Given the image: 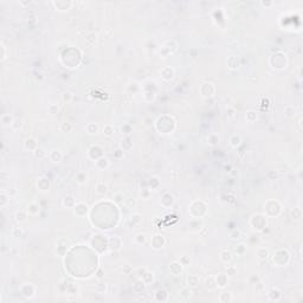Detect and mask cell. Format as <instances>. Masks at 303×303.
Listing matches in <instances>:
<instances>
[{
    "label": "cell",
    "mask_w": 303,
    "mask_h": 303,
    "mask_svg": "<svg viewBox=\"0 0 303 303\" xmlns=\"http://www.w3.org/2000/svg\"><path fill=\"white\" fill-rule=\"evenodd\" d=\"M165 244H166L165 237L161 236V234H155L152 239V245H153L154 249H161V247H163Z\"/></svg>",
    "instance_id": "6da1fadb"
},
{
    "label": "cell",
    "mask_w": 303,
    "mask_h": 303,
    "mask_svg": "<svg viewBox=\"0 0 303 303\" xmlns=\"http://www.w3.org/2000/svg\"><path fill=\"white\" fill-rule=\"evenodd\" d=\"M73 208H75V214H77V215H79V217L84 215V214L88 212V206H86L84 202H78V204H76Z\"/></svg>",
    "instance_id": "7a4b0ae2"
},
{
    "label": "cell",
    "mask_w": 303,
    "mask_h": 303,
    "mask_svg": "<svg viewBox=\"0 0 303 303\" xmlns=\"http://www.w3.org/2000/svg\"><path fill=\"white\" fill-rule=\"evenodd\" d=\"M169 270L174 276H178L182 272V264L180 262H173L169 266Z\"/></svg>",
    "instance_id": "3957f363"
},
{
    "label": "cell",
    "mask_w": 303,
    "mask_h": 303,
    "mask_svg": "<svg viewBox=\"0 0 303 303\" xmlns=\"http://www.w3.org/2000/svg\"><path fill=\"white\" fill-rule=\"evenodd\" d=\"M50 160L51 161H53V162H59L60 160H62V157H63V154L60 153V150H52L51 153H50Z\"/></svg>",
    "instance_id": "277c9868"
},
{
    "label": "cell",
    "mask_w": 303,
    "mask_h": 303,
    "mask_svg": "<svg viewBox=\"0 0 303 303\" xmlns=\"http://www.w3.org/2000/svg\"><path fill=\"white\" fill-rule=\"evenodd\" d=\"M220 259L224 263H230L232 260V253L227 250H224V251L220 252Z\"/></svg>",
    "instance_id": "5b68a950"
},
{
    "label": "cell",
    "mask_w": 303,
    "mask_h": 303,
    "mask_svg": "<svg viewBox=\"0 0 303 303\" xmlns=\"http://www.w3.org/2000/svg\"><path fill=\"white\" fill-rule=\"evenodd\" d=\"M226 284H227V275H225V273H219L218 277H217V285L220 286V288H223V286H225Z\"/></svg>",
    "instance_id": "8992f818"
},
{
    "label": "cell",
    "mask_w": 303,
    "mask_h": 303,
    "mask_svg": "<svg viewBox=\"0 0 303 303\" xmlns=\"http://www.w3.org/2000/svg\"><path fill=\"white\" fill-rule=\"evenodd\" d=\"M199 282H200V279H199V277L195 276V275H191V276L187 278L188 286H192V288H195V286L199 284Z\"/></svg>",
    "instance_id": "52a82bcc"
},
{
    "label": "cell",
    "mask_w": 303,
    "mask_h": 303,
    "mask_svg": "<svg viewBox=\"0 0 303 303\" xmlns=\"http://www.w3.org/2000/svg\"><path fill=\"white\" fill-rule=\"evenodd\" d=\"M38 212H39V206H38V204L32 202V204L28 205V207H27V213H28V214L36 215V214H38Z\"/></svg>",
    "instance_id": "ba28073f"
},
{
    "label": "cell",
    "mask_w": 303,
    "mask_h": 303,
    "mask_svg": "<svg viewBox=\"0 0 303 303\" xmlns=\"http://www.w3.org/2000/svg\"><path fill=\"white\" fill-rule=\"evenodd\" d=\"M161 73H162V77H163L166 80H169V79L173 77L174 71H173V69H170V67H165V69L161 71Z\"/></svg>",
    "instance_id": "9c48e42d"
},
{
    "label": "cell",
    "mask_w": 303,
    "mask_h": 303,
    "mask_svg": "<svg viewBox=\"0 0 303 303\" xmlns=\"http://www.w3.org/2000/svg\"><path fill=\"white\" fill-rule=\"evenodd\" d=\"M26 218H27V213L24 212V211H18L15 213V220L18 223H22V221H26Z\"/></svg>",
    "instance_id": "30bf717a"
},
{
    "label": "cell",
    "mask_w": 303,
    "mask_h": 303,
    "mask_svg": "<svg viewBox=\"0 0 303 303\" xmlns=\"http://www.w3.org/2000/svg\"><path fill=\"white\" fill-rule=\"evenodd\" d=\"M267 256H269V252H267V250L266 249H259L258 251H257V257H258V259H260V260H265L266 258H267Z\"/></svg>",
    "instance_id": "8fae6325"
},
{
    "label": "cell",
    "mask_w": 303,
    "mask_h": 303,
    "mask_svg": "<svg viewBox=\"0 0 303 303\" xmlns=\"http://www.w3.org/2000/svg\"><path fill=\"white\" fill-rule=\"evenodd\" d=\"M241 140H240V136L239 135H232L231 138H230V143L232 147H238L240 144Z\"/></svg>",
    "instance_id": "7c38bea8"
},
{
    "label": "cell",
    "mask_w": 303,
    "mask_h": 303,
    "mask_svg": "<svg viewBox=\"0 0 303 303\" xmlns=\"http://www.w3.org/2000/svg\"><path fill=\"white\" fill-rule=\"evenodd\" d=\"M26 148L31 149V150H36L38 147H37V142L34 138H27L26 140Z\"/></svg>",
    "instance_id": "4fadbf2b"
},
{
    "label": "cell",
    "mask_w": 303,
    "mask_h": 303,
    "mask_svg": "<svg viewBox=\"0 0 303 303\" xmlns=\"http://www.w3.org/2000/svg\"><path fill=\"white\" fill-rule=\"evenodd\" d=\"M85 129H86V131H88L89 134H96V133L98 131V125L95 124V123H89V124L85 127Z\"/></svg>",
    "instance_id": "5bb4252c"
},
{
    "label": "cell",
    "mask_w": 303,
    "mask_h": 303,
    "mask_svg": "<svg viewBox=\"0 0 303 303\" xmlns=\"http://www.w3.org/2000/svg\"><path fill=\"white\" fill-rule=\"evenodd\" d=\"M107 191H108V186L103 182L98 183L97 187H96V193L97 194H104V193H107Z\"/></svg>",
    "instance_id": "9a60e30c"
},
{
    "label": "cell",
    "mask_w": 303,
    "mask_h": 303,
    "mask_svg": "<svg viewBox=\"0 0 303 303\" xmlns=\"http://www.w3.org/2000/svg\"><path fill=\"white\" fill-rule=\"evenodd\" d=\"M114 131H115V129H114V127H112L111 124H107V125H104V128H103V134L107 135V136L114 135Z\"/></svg>",
    "instance_id": "2e32d148"
},
{
    "label": "cell",
    "mask_w": 303,
    "mask_h": 303,
    "mask_svg": "<svg viewBox=\"0 0 303 303\" xmlns=\"http://www.w3.org/2000/svg\"><path fill=\"white\" fill-rule=\"evenodd\" d=\"M291 215H292V219H295V220H299V219L302 218V212H301V208H298V207L294 208V209L291 211Z\"/></svg>",
    "instance_id": "e0dca14e"
},
{
    "label": "cell",
    "mask_w": 303,
    "mask_h": 303,
    "mask_svg": "<svg viewBox=\"0 0 303 303\" xmlns=\"http://www.w3.org/2000/svg\"><path fill=\"white\" fill-rule=\"evenodd\" d=\"M60 130L64 133H70L72 130V124L70 122H63L60 125Z\"/></svg>",
    "instance_id": "ac0fdd59"
},
{
    "label": "cell",
    "mask_w": 303,
    "mask_h": 303,
    "mask_svg": "<svg viewBox=\"0 0 303 303\" xmlns=\"http://www.w3.org/2000/svg\"><path fill=\"white\" fill-rule=\"evenodd\" d=\"M77 182L78 183H80V185H83V183H85L86 182V179H88V175L85 174V173H83V172H80V173H78L77 174Z\"/></svg>",
    "instance_id": "d6986e66"
},
{
    "label": "cell",
    "mask_w": 303,
    "mask_h": 303,
    "mask_svg": "<svg viewBox=\"0 0 303 303\" xmlns=\"http://www.w3.org/2000/svg\"><path fill=\"white\" fill-rule=\"evenodd\" d=\"M234 251H236L237 254L243 256V254L246 252V246H245V244H239V245H237V247L234 249Z\"/></svg>",
    "instance_id": "ffe728a7"
},
{
    "label": "cell",
    "mask_w": 303,
    "mask_h": 303,
    "mask_svg": "<svg viewBox=\"0 0 303 303\" xmlns=\"http://www.w3.org/2000/svg\"><path fill=\"white\" fill-rule=\"evenodd\" d=\"M146 240H147V236L144 234V233H140V234H137L136 237H135V241L137 243V244H144L146 243Z\"/></svg>",
    "instance_id": "44dd1931"
},
{
    "label": "cell",
    "mask_w": 303,
    "mask_h": 303,
    "mask_svg": "<svg viewBox=\"0 0 303 303\" xmlns=\"http://www.w3.org/2000/svg\"><path fill=\"white\" fill-rule=\"evenodd\" d=\"M231 299H232V296H231L230 292H223L219 296V301L220 302H227V301H231Z\"/></svg>",
    "instance_id": "7402d4cb"
},
{
    "label": "cell",
    "mask_w": 303,
    "mask_h": 303,
    "mask_svg": "<svg viewBox=\"0 0 303 303\" xmlns=\"http://www.w3.org/2000/svg\"><path fill=\"white\" fill-rule=\"evenodd\" d=\"M245 118L249 121V122H253L256 118H257V114L254 112V111H247L246 112V115H245Z\"/></svg>",
    "instance_id": "603a6c76"
},
{
    "label": "cell",
    "mask_w": 303,
    "mask_h": 303,
    "mask_svg": "<svg viewBox=\"0 0 303 303\" xmlns=\"http://www.w3.org/2000/svg\"><path fill=\"white\" fill-rule=\"evenodd\" d=\"M179 294H180V296H181V297L189 298V297L192 296V290H191V289H188V288H185V289H182Z\"/></svg>",
    "instance_id": "cb8c5ba5"
},
{
    "label": "cell",
    "mask_w": 303,
    "mask_h": 303,
    "mask_svg": "<svg viewBox=\"0 0 303 303\" xmlns=\"http://www.w3.org/2000/svg\"><path fill=\"white\" fill-rule=\"evenodd\" d=\"M72 97H73V95H72L70 91H64L63 95H62V99H63L64 102H70V101L72 99Z\"/></svg>",
    "instance_id": "d4e9b609"
},
{
    "label": "cell",
    "mask_w": 303,
    "mask_h": 303,
    "mask_svg": "<svg viewBox=\"0 0 303 303\" xmlns=\"http://www.w3.org/2000/svg\"><path fill=\"white\" fill-rule=\"evenodd\" d=\"M207 140H208V142H209L211 144H215V143L219 141V136H218L217 134H211Z\"/></svg>",
    "instance_id": "484cf974"
},
{
    "label": "cell",
    "mask_w": 303,
    "mask_h": 303,
    "mask_svg": "<svg viewBox=\"0 0 303 303\" xmlns=\"http://www.w3.org/2000/svg\"><path fill=\"white\" fill-rule=\"evenodd\" d=\"M230 237H231V239H238L239 237H240V231L239 230H233L231 233H230Z\"/></svg>",
    "instance_id": "4316f807"
},
{
    "label": "cell",
    "mask_w": 303,
    "mask_h": 303,
    "mask_svg": "<svg viewBox=\"0 0 303 303\" xmlns=\"http://www.w3.org/2000/svg\"><path fill=\"white\" fill-rule=\"evenodd\" d=\"M34 154H36V156H37V157H43L44 155H46V153H44V150H43L41 148H39V147L34 150Z\"/></svg>",
    "instance_id": "83f0119b"
},
{
    "label": "cell",
    "mask_w": 303,
    "mask_h": 303,
    "mask_svg": "<svg viewBox=\"0 0 303 303\" xmlns=\"http://www.w3.org/2000/svg\"><path fill=\"white\" fill-rule=\"evenodd\" d=\"M227 271H231V276H234L237 270H236V267H234V266H232V265H231V266H228V267H227Z\"/></svg>",
    "instance_id": "f1b7e54d"
},
{
    "label": "cell",
    "mask_w": 303,
    "mask_h": 303,
    "mask_svg": "<svg viewBox=\"0 0 303 303\" xmlns=\"http://www.w3.org/2000/svg\"><path fill=\"white\" fill-rule=\"evenodd\" d=\"M1 47H2V51L5 52V46H4V44H1ZM1 59H5V53H2V56H1Z\"/></svg>",
    "instance_id": "f546056e"
}]
</instances>
